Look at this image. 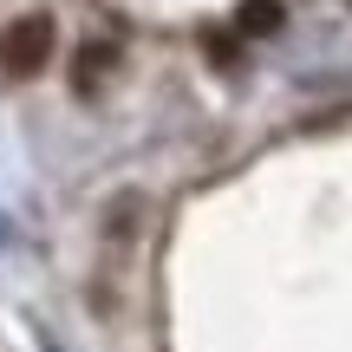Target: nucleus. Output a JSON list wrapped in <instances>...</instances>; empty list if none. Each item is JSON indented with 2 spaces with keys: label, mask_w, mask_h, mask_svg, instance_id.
I'll return each instance as SVG.
<instances>
[{
  "label": "nucleus",
  "mask_w": 352,
  "mask_h": 352,
  "mask_svg": "<svg viewBox=\"0 0 352 352\" xmlns=\"http://www.w3.org/2000/svg\"><path fill=\"white\" fill-rule=\"evenodd\" d=\"M280 20H287V7H280V0H241V7H235L241 39H267V33H280Z\"/></svg>",
  "instance_id": "7ed1b4c3"
},
{
  "label": "nucleus",
  "mask_w": 352,
  "mask_h": 352,
  "mask_svg": "<svg viewBox=\"0 0 352 352\" xmlns=\"http://www.w3.org/2000/svg\"><path fill=\"white\" fill-rule=\"evenodd\" d=\"M111 65H118V46H111V39H85V46H78V59H72V91H85V98H91V91H98V78L111 72Z\"/></svg>",
  "instance_id": "f03ea898"
},
{
  "label": "nucleus",
  "mask_w": 352,
  "mask_h": 352,
  "mask_svg": "<svg viewBox=\"0 0 352 352\" xmlns=\"http://www.w3.org/2000/svg\"><path fill=\"white\" fill-rule=\"evenodd\" d=\"M52 46H59L52 13H20V20L0 26V72L7 78H39L52 65Z\"/></svg>",
  "instance_id": "f257e3e1"
}]
</instances>
